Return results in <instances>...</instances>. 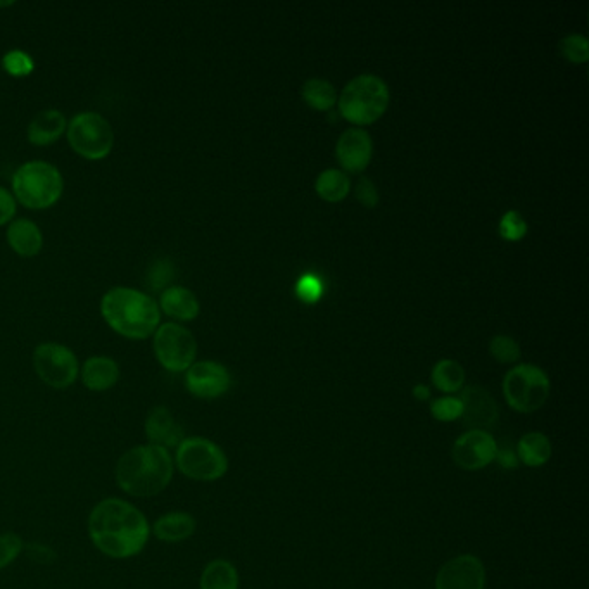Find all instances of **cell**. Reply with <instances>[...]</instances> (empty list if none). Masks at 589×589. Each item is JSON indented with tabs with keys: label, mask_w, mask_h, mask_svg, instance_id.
<instances>
[{
	"label": "cell",
	"mask_w": 589,
	"mask_h": 589,
	"mask_svg": "<svg viewBox=\"0 0 589 589\" xmlns=\"http://www.w3.org/2000/svg\"><path fill=\"white\" fill-rule=\"evenodd\" d=\"M7 242L13 247L14 253L30 258L40 253V249L44 246V235L37 223H33L28 218H19L11 222L7 228Z\"/></svg>",
	"instance_id": "obj_21"
},
{
	"label": "cell",
	"mask_w": 589,
	"mask_h": 589,
	"mask_svg": "<svg viewBox=\"0 0 589 589\" xmlns=\"http://www.w3.org/2000/svg\"><path fill=\"white\" fill-rule=\"evenodd\" d=\"M25 550L23 538L16 532H2L0 534V570L13 564L14 560Z\"/></svg>",
	"instance_id": "obj_31"
},
{
	"label": "cell",
	"mask_w": 589,
	"mask_h": 589,
	"mask_svg": "<svg viewBox=\"0 0 589 589\" xmlns=\"http://www.w3.org/2000/svg\"><path fill=\"white\" fill-rule=\"evenodd\" d=\"M527 230H529L527 222L524 220V216L520 215L519 211L512 209V211H507L505 215L501 216L498 232H500L501 237L505 241H522L527 235Z\"/></svg>",
	"instance_id": "obj_28"
},
{
	"label": "cell",
	"mask_w": 589,
	"mask_h": 589,
	"mask_svg": "<svg viewBox=\"0 0 589 589\" xmlns=\"http://www.w3.org/2000/svg\"><path fill=\"white\" fill-rule=\"evenodd\" d=\"M496 439L491 432L465 431L456 439L451 448V458L456 467L463 470L486 469L489 463L494 462L496 453Z\"/></svg>",
	"instance_id": "obj_13"
},
{
	"label": "cell",
	"mask_w": 589,
	"mask_h": 589,
	"mask_svg": "<svg viewBox=\"0 0 589 589\" xmlns=\"http://www.w3.org/2000/svg\"><path fill=\"white\" fill-rule=\"evenodd\" d=\"M152 348L161 367L173 374L187 372L196 363V337L180 323L168 322L159 325L154 332Z\"/></svg>",
	"instance_id": "obj_9"
},
{
	"label": "cell",
	"mask_w": 589,
	"mask_h": 589,
	"mask_svg": "<svg viewBox=\"0 0 589 589\" xmlns=\"http://www.w3.org/2000/svg\"><path fill=\"white\" fill-rule=\"evenodd\" d=\"M159 308L165 311L166 315L180 322H190L199 315L201 304L196 294L184 287V285H171L161 292Z\"/></svg>",
	"instance_id": "obj_19"
},
{
	"label": "cell",
	"mask_w": 589,
	"mask_h": 589,
	"mask_svg": "<svg viewBox=\"0 0 589 589\" xmlns=\"http://www.w3.org/2000/svg\"><path fill=\"white\" fill-rule=\"evenodd\" d=\"M301 95H303L304 102L317 111H329L334 108L337 97H339L336 87L329 80H323V78L306 80L303 89H301Z\"/></svg>",
	"instance_id": "obj_26"
},
{
	"label": "cell",
	"mask_w": 589,
	"mask_h": 589,
	"mask_svg": "<svg viewBox=\"0 0 589 589\" xmlns=\"http://www.w3.org/2000/svg\"><path fill=\"white\" fill-rule=\"evenodd\" d=\"M33 367L38 379L52 389H68L80 377V363L75 353L57 342L38 344L33 353Z\"/></svg>",
	"instance_id": "obj_10"
},
{
	"label": "cell",
	"mask_w": 589,
	"mask_h": 589,
	"mask_svg": "<svg viewBox=\"0 0 589 589\" xmlns=\"http://www.w3.org/2000/svg\"><path fill=\"white\" fill-rule=\"evenodd\" d=\"M175 474L173 455L154 444H139L125 451L114 467L118 488L133 498H152L163 493Z\"/></svg>",
	"instance_id": "obj_2"
},
{
	"label": "cell",
	"mask_w": 589,
	"mask_h": 589,
	"mask_svg": "<svg viewBox=\"0 0 589 589\" xmlns=\"http://www.w3.org/2000/svg\"><path fill=\"white\" fill-rule=\"evenodd\" d=\"M232 386L228 368L218 361H196L185 372V387L194 398L216 399L227 394Z\"/></svg>",
	"instance_id": "obj_12"
},
{
	"label": "cell",
	"mask_w": 589,
	"mask_h": 589,
	"mask_svg": "<svg viewBox=\"0 0 589 589\" xmlns=\"http://www.w3.org/2000/svg\"><path fill=\"white\" fill-rule=\"evenodd\" d=\"M550 391L548 374L531 363L515 365L503 379V396L513 412H538L550 398Z\"/></svg>",
	"instance_id": "obj_7"
},
{
	"label": "cell",
	"mask_w": 589,
	"mask_h": 589,
	"mask_svg": "<svg viewBox=\"0 0 589 589\" xmlns=\"http://www.w3.org/2000/svg\"><path fill=\"white\" fill-rule=\"evenodd\" d=\"M296 294L306 304H315L322 298L323 285L313 273H304L296 282Z\"/></svg>",
	"instance_id": "obj_33"
},
{
	"label": "cell",
	"mask_w": 589,
	"mask_h": 589,
	"mask_svg": "<svg viewBox=\"0 0 589 589\" xmlns=\"http://www.w3.org/2000/svg\"><path fill=\"white\" fill-rule=\"evenodd\" d=\"M197 522L189 512H168L159 515L151 526V536L161 543H182L194 536Z\"/></svg>",
	"instance_id": "obj_17"
},
{
	"label": "cell",
	"mask_w": 589,
	"mask_h": 589,
	"mask_svg": "<svg viewBox=\"0 0 589 589\" xmlns=\"http://www.w3.org/2000/svg\"><path fill=\"white\" fill-rule=\"evenodd\" d=\"M83 386L94 393H104L118 384L120 365L111 356H90L80 368Z\"/></svg>",
	"instance_id": "obj_18"
},
{
	"label": "cell",
	"mask_w": 589,
	"mask_h": 589,
	"mask_svg": "<svg viewBox=\"0 0 589 589\" xmlns=\"http://www.w3.org/2000/svg\"><path fill=\"white\" fill-rule=\"evenodd\" d=\"M16 215V197L9 190L0 187V225L11 222Z\"/></svg>",
	"instance_id": "obj_36"
},
{
	"label": "cell",
	"mask_w": 589,
	"mask_h": 589,
	"mask_svg": "<svg viewBox=\"0 0 589 589\" xmlns=\"http://www.w3.org/2000/svg\"><path fill=\"white\" fill-rule=\"evenodd\" d=\"M147 443L165 448V450H177L178 444L184 441L185 431L182 425L178 424L177 418L166 406H154L151 412L147 413L144 422Z\"/></svg>",
	"instance_id": "obj_16"
},
{
	"label": "cell",
	"mask_w": 589,
	"mask_h": 589,
	"mask_svg": "<svg viewBox=\"0 0 589 589\" xmlns=\"http://www.w3.org/2000/svg\"><path fill=\"white\" fill-rule=\"evenodd\" d=\"M315 190L318 196L327 203H341L348 197L351 190V180L344 171L330 168L320 173L315 182Z\"/></svg>",
	"instance_id": "obj_25"
},
{
	"label": "cell",
	"mask_w": 589,
	"mask_h": 589,
	"mask_svg": "<svg viewBox=\"0 0 589 589\" xmlns=\"http://www.w3.org/2000/svg\"><path fill=\"white\" fill-rule=\"evenodd\" d=\"M173 463L175 469L190 481H220L228 472L225 451L206 437H185L175 450Z\"/></svg>",
	"instance_id": "obj_6"
},
{
	"label": "cell",
	"mask_w": 589,
	"mask_h": 589,
	"mask_svg": "<svg viewBox=\"0 0 589 589\" xmlns=\"http://www.w3.org/2000/svg\"><path fill=\"white\" fill-rule=\"evenodd\" d=\"M413 398L417 401H429L431 399V387L425 386V384H417L413 387Z\"/></svg>",
	"instance_id": "obj_38"
},
{
	"label": "cell",
	"mask_w": 589,
	"mask_h": 589,
	"mask_svg": "<svg viewBox=\"0 0 589 589\" xmlns=\"http://www.w3.org/2000/svg\"><path fill=\"white\" fill-rule=\"evenodd\" d=\"M486 567L482 560L470 553L451 558L439 569L436 589H484Z\"/></svg>",
	"instance_id": "obj_14"
},
{
	"label": "cell",
	"mask_w": 589,
	"mask_h": 589,
	"mask_svg": "<svg viewBox=\"0 0 589 589\" xmlns=\"http://www.w3.org/2000/svg\"><path fill=\"white\" fill-rule=\"evenodd\" d=\"M389 87L377 75H358L346 83L341 95L337 97V106L342 118L365 127L372 125L384 116L389 106Z\"/></svg>",
	"instance_id": "obj_4"
},
{
	"label": "cell",
	"mask_w": 589,
	"mask_h": 589,
	"mask_svg": "<svg viewBox=\"0 0 589 589\" xmlns=\"http://www.w3.org/2000/svg\"><path fill=\"white\" fill-rule=\"evenodd\" d=\"M87 531L92 545L113 560L137 557L151 538L146 513L123 498H104L95 503L87 519Z\"/></svg>",
	"instance_id": "obj_1"
},
{
	"label": "cell",
	"mask_w": 589,
	"mask_h": 589,
	"mask_svg": "<svg viewBox=\"0 0 589 589\" xmlns=\"http://www.w3.org/2000/svg\"><path fill=\"white\" fill-rule=\"evenodd\" d=\"M462 401L458 396H443L431 403V415L437 422H456L462 417Z\"/></svg>",
	"instance_id": "obj_29"
},
{
	"label": "cell",
	"mask_w": 589,
	"mask_h": 589,
	"mask_svg": "<svg viewBox=\"0 0 589 589\" xmlns=\"http://www.w3.org/2000/svg\"><path fill=\"white\" fill-rule=\"evenodd\" d=\"M171 275H173V268H171L170 263L168 261H161V263L152 265L149 279H151V285L156 282V279H159L156 287H163L171 279Z\"/></svg>",
	"instance_id": "obj_37"
},
{
	"label": "cell",
	"mask_w": 589,
	"mask_h": 589,
	"mask_svg": "<svg viewBox=\"0 0 589 589\" xmlns=\"http://www.w3.org/2000/svg\"><path fill=\"white\" fill-rule=\"evenodd\" d=\"M356 199L360 201L365 208L374 209L379 204V190L375 187L374 182L367 177H361L355 187Z\"/></svg>",
	"instance_id": "obj_35"
},
{
	"label": "cell",
	"mask_w": 589,
	"mask_h": 589,
	"mask_svg": "<svg viewBox=\"0 0 589 589\" xmlns=\"http://www.w3.org/2000/svg\"><path fill=\"white\" fill-rule=\"evenodd\" d=\"M336 156L339 165L349 173L365 171L374 156V142L367 130L348 128L337 140Z\"/></svg>",
	"instance_id": "obj_15"
},
{
	"label": "cell",
	"mask_w": 589,
	"mask_h": 589,
	"mask_svg": "<svg viewBox=\"0 0 589 589\" xmlns=\"http://www.w3.org/2000/svg\"><path fill=\"white\" fill-rule=\"evenodd\" d=\"M489 353H491L494 360L500 361L503 365L517 363L520 360V356H522L519 342L510 336L493 337V341L489 344Z\"/></svg>",
	"instance_id": "obj_27"
},
{
	"label": "cell",
	"mask_w": 589,
	"mask_h": 589,
	"mask_svg": "<svg viewBox=\"0 0 589 589\" xmlns=\"http://www.w3.org/2000/svg\"><path fill=\"white\" fill-rule=\"evenodd\" d=\"M101 313L109 327L128 339H147L159 327V304L133 287H113L101 301Z\"/></svg>",
	"instance_id": "obj_3"
},
{
	"label": "cell",
	"mask_w": 589,
	"mask_h": 589,
	"mask_svg": "<svg viewBox=\"0 0 589 589\" xmlns=\"http://www.w3.org/2000/svg\"><path fill=\"white\" fill-rule=\"evenodd\" d=\"M462 401V422L467 431L489 432L500 420V408L488 389L481 386H467L460 391Z\"/></svg>",
	"instance_id": "obj_11"
},
{
	"label": "cell",
	"mask_w": 589,
	"mask_h": 589,
	"mask_svg": "<svg viewBox=\"0 0 589 589\" xmlns=\"http://www.w3.org/2000/svg\"><path fill=\"white\" fill-rule=\"evenodd\" d=\"M494 462L498 463L501 469H517L520 465L519 455H517V446H515L512 441H501V443H496Z\"/></svg>",
	"instance_id": "obj_34"
},
{
	"label": "cell",
	"mask_w": 589,
	"mask_h": 589,
	"mask_svg": "<svg viewBox=\"0 0 589 589\" xmlns=\"http://www.w3.org/2000/svg\"><path fill=\"white\" fill-rule=\"evenodd\" d=\"M517 446V455L519 462L526 465L529 469H539L551 458V441L546 434L539 431L527 432L520 437Z\"/></svg>",
	"instance_id": "obj_22"
},
{
	"label": "cell",
	"mask_w": 589,
	"mask_h": 589,
	"mask_svg": "<svg viewBox=\"0 0 589 589\" xmlns=\"http://www.w3.org/2000/svg\"><path fill=\"white\" fill-rule=\"evenodd\" d=\"M2 66L6 68L7 73H11L13 76H26L32 73L35 63L28 52L13 49V51L7 52L2 59Z\"/></svg>",
	"instance_id": "obj_32"
},
{
	"label": "cell",
	"mask_w": 589,
	"mask_h": 589,
	"mask_svg": "<svg viewBox=\"0 0 589 589\" xmlns=\"http://www.w3.org/2000/svg\"><path fill=\"white\" fill-rule=\"evenodd\" d=\"M199 589H239V572L232 562L215 558L201 572Z\"/></svg>",
	"instance_id": "obj_23"
},
{
	"label": "cell",
	"mask_w": 589,
	"mask_h": 589,
	"mask_svg": "<svg viewBox=\"0 0 589 589\" xmlns=\"http://www.w3.org/2000/svg\"><path fill=\"white\" fill-rule=\"evenodd\" d=\"M431 380L432 386L441 393L448 396L460 393L465 387V368L455 360L437 361L432 368Z\"/></svg>",
	"instance_id": "obj_24"
},
{
	"label": "cell",
	"mask_w": 589,
	"mask_h": 589,
	"mask_svg": "<svg viewBox=\"0 0 589 589\" xmlns=\"http://www.w3.org/2000/svg\"><path fill=\"white\" fill-rule=\"evenodd\" d=\"M68 127V121L63 111L59 109H44L33 116L28 125V140L35 146H49L56 142Z\"/></svg>",
	"instance_id": "obj_20"
},
{
	"label": "cell",
	"mask_w": 589,
	"mask_h": 589,
	"mask_svg": "<svg viewBox=\"0 0 589 589\" xmlns=\"http://www.w3.org/2000/svg\"><path fill=\"white\" fill-rule=\"evenodd\" d=\"M560 51L564 57L569 59L570 63L584 64L588 63V38L579 33H572L560 40Z\"/></svg>",
	"instance_id": "obj_30"
},
{
	"label": "cell",
	"mask_w": 589,
	"mask_h": 589,
	"mask_svg": "<svg viewBox=\"0 0 589 589\" xmlns=\"http://www.w3.org/2000/svg\"><path fill=\"white\" fill-rule=\"evenodd\" d=\"M64 180L57 166L42 159L19 166L13 177V196L26 208L44 209L59 201Z\"/></svg>",
	"instance_id": "obj_5"
},
{
	"label": "cell",
	"mask_w": 589,
	"mask_h": 589,
	"mask_svg": "<svg viewBox=\"0 0 589 589\" xmlns=\"http://www.w3.org/2000/svg\"><path fill=\"white\" fill-rule=\"evenodd\" d=\"M66 133L73 151L92 161L106 158L114 146L111 123L95 111L75 114L66 127Z\"/></svg>",
	"instance_id": "obj_8"
}]
</instances>
